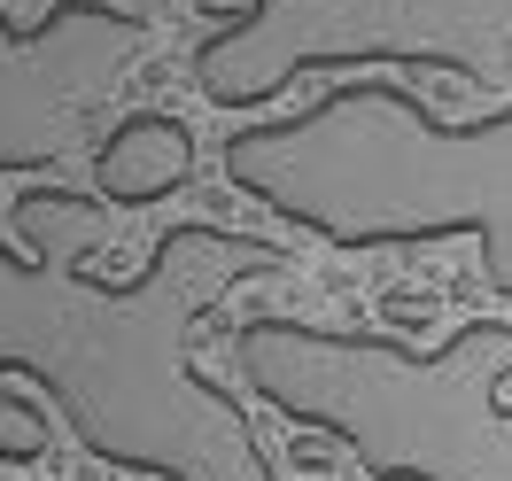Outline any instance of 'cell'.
<instances>
[{"label":"cell","mask_w":512,"mask_h":481,"mask_svg":"<svg viewBox=\"0 0 512 481\" xmlns=\"http://www.w3.org/2000/svg\"><path fill=\"white\" fill-rule=\"evenodd\" d=\"M458 70L474 86L512 78V0H233L194 47V94L256 109L303 70Z\"/></svg>","instance_id":"cell-4"},{"label":"cell","mask_w":512,"mask_h":481,"mask_svg":"<svg viewBox=\"0 0 512 481\" xmlns=\"http://www.w3.org/2000/svg\"><path fill=\"white\" fill-rule=\"evenodd\" d=\"M225 179L334 249L474 233L481 280L512 295V109L443 125L412 86L357 78L280 125L233 132Z\"/></svg>","instance_id":"cell-2"},{"label":"cell","mask_w":512,"mask_h":481,"mask_svg":"<svg viewBox=\"0 0 512 481\" xmlns=\"http://www.w3.org/2000/svg\"><path fill=\"white\" fill-rule=\"evenodd\" d=\"M47 458V412L32 396L0 388V466H39Z\"/></svg>","instance_id":"cell-7"},{"label":"cell","mask_w":512,"mask_h":481,"mask_svg":"<svg viewBox=\"0 0 512 481\" xmlns=\"http://www.w3.org/2000/svg\"><path fill=\"white\" fill-rule=\"evenodd\" d=\"M233 365L272 412L342 435L373 481H512V319L458 326L443 350L249 319Z\"/></svg>","instance_id":"cell-3"},{"label":"cell","mask_w":512,"mask_h":481,"mask_svg":"<svg viewBox=\"0 0 512 481\" xmlns=\"http://www.w3.org/2000/svg\"><path fill=\"white\" fill-rule=\"evenodd\" d=\"M148 47V16H117L101 0H55L32 32L0 16V171L70 156V132L117 70Z\"/></svg>","instance_id":"cell-5"},{"label":"cell","mask_w":512,"mask_h":481,"mask_svg":"<svg viewBox=\"0 0 512 481\" xmlns=\"http://www.w3.org/2000/svg\"><path fill=\"white\" fill-rule=\"evenodd\" d=\"M0 233V373L39 381L78 443L156 481H280L249 412L194 373V326L249 280H280L288 249L233 225H171L132 280H101L109 202L32 187Z\"/></svg>","instance_id":"cell-1"},{"label":"cell","mask_w":512,"mask_h":481,"mask_svg":"<svg viewBox=\"0 0 512 481\" xmlns=\"http://www.w3.org/2000/svg\"><path fill=\"white\" fill-rule=\"evenodd\" d=\"M202 171L194 156V132L179 117H163V109H140L125 125L109 132L94 148V194L109 210H140V202H163V194H179Z\"/></svg>","instance_id":"cell-6"}]
</instances>
